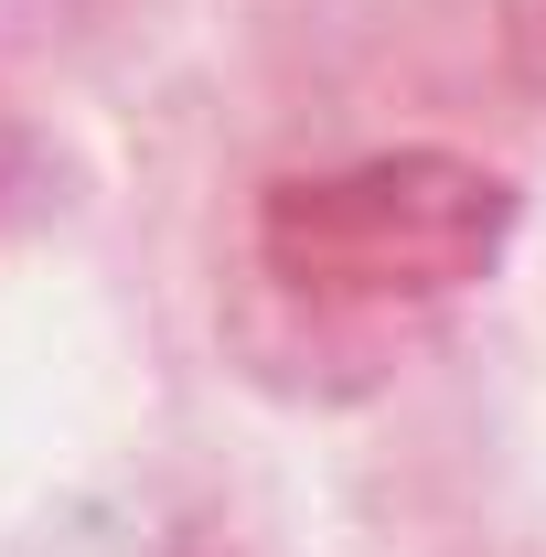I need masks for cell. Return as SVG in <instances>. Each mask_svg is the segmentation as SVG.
<instances>
[{
    "label": "cell",
    "instance_id": "obj_1",
    "mask_svg": "<svg viewBox=\"0 0 546 557\" xmlns=\"http://www.w3.org/2000/svg\"><path fill=\"white\" fill-rule=\"evenodd\" d=\"M525 194L504 161L450 150V139H397V150H353L322 172H278L258 194V269L300 300L408 322L439 311L514 258Z\"/></svg>",
    "mask_w": 546,
    "mask_h": 557
},
{
    "label": "cell",
    "instance_id": "obj_2",
    "mask_svg": "<svg viewBox=\"0 0 546 557\" xmlns=\"http://www.w3.org/2000/svg\"><path fill=\"white\" fill-rule=\"evenodd\" d=\"M493 54H504V75L546 108V0H493Z\"/></svg>",
    "mask_w": 546,
    "mask_h": 557
}]
</instances>
